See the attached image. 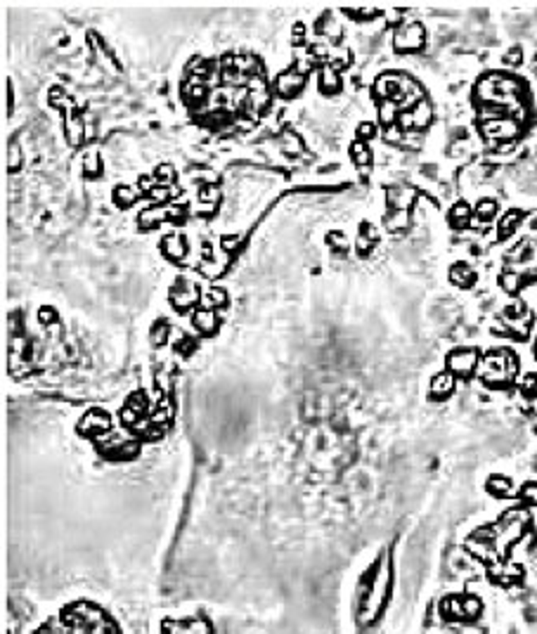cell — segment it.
Here are the masks:
<instances>
[{
  "label": "cell",
  "mask_w": 537,
  "mask_h": 634,
  "mask_svg": "<svg viewBox=\"0 0 537 634\" xmlns=\"http://www.w3.org/2000/svg\"><path fill=\"white\" fill-rule=\"evenodd\" d=\"M350 152H353V159L357 161V164H367V161H369V152L365 149V145H362V142H355Z\"/></svg>",
  "instance_id": "cell-12"
},
{
  "label": "cell",
  "mask_w": 537,
  "mask_h": 634,
  "mask_svg": "<svg viewBox=\"0 0 537 634\" xmlns=\"http://www.w3.org/2000/svg\"><path fill=\"white\" fill-rule=\"evenodd\" d=\"M528 497V502L530 504H537V486H528V488H523V499Z\"/></svg>",
  "instance_id": "cell-15"
},
{
  "label": "cell",
  "mask_w": 537,
  "mask_h": 634,
  "mask_svg": "<svg viewBox=\"0 0 537 634\" xmlns=\"http://www.w3.org/2000/svg\"><path fill=\"white\" fill-rule=\"evenodd\" d=\"M164 334H169V325H166V327H164V325H159V329L152 334V341L159 345L161 341H164Z\"/></svg>",
  "instance_id": "cell-16"
},
{
  "label": "cell",
  "mask_w": 537,
  "mask_h": 634,
  "mask_svg": "<svg viewBox=\"0 0 537 634\" xmlns=\"http://www.w3.org/2000/svg\"><path fill=\"white\" fill-rule=\"evenodd\" d=\"M523 395H537V374H528L521 386Z\"/></svg>",
  "instance_id": "cell-11"
},
{
  "label": "cell",
  "mask_w": 537,
  "mask_h": 634,
  "mask_svg": "<svg viewBox=\"0 0 537 634\" xmlns=\"http://www.w3.org/2000/svg\"><path fill=\"white\" fill-rule=\"evenodd\" d=\"M518 223H521V213H518V211H509L504 218H502V223H500V234H502V237H509L513 230H516Z\"/></svg>",
  "instance_id": "cell-7"
},
{
  "label": "cell",
  "mask_w": 537,
  "mask_h": 634,
  "mask_svg": "<svg viewBox=\"0 0 537 634\" xmlns=\"http://www.w3.org/2000/svg\"><path fill=\"white\" fill-rule=\"evenodd\" d=\"M395 50L400 53H412V50H419L424 45V26L421 24H405L400 31L395 33L393 38Z\"/></svg>",
  "instance_id": "cell-2"
},
{
  "label": "cell",
  "mask_w": 537,
  "mask_h": 634,
  "mask_svg": "<svg viewBox=\"0 0 537 634\" xmlns=\"http://www.w3.org/2000/svg\"><path fill=\"white\" fill-rule=\"evenodd\" d=\"M502 284L506 286V291H518V284H521V280H518L516 275H504V277H502Z\"/></svg>",
  "instance_id": "cell-14"
},
{
  "label": "cell",
  "mask_w": 537,
  "mask_h": 634,
  "mask_svg": "<svg viewBox=\"0 0 537 634\" xmlns=\"http://www.w3.org/2000/svg\"><path fill=\"white\" fill-rule=\"evenodd\" d=\"M301 83H303L301 76H296L293 71H287L284 76L277 78V90H280L282 95H293L298 88H301Z\"/></svg>",
  "instance_id": "cell-5"
},
{
  "label": "cell",
  "mask_w": 537,
  "mask_h": 634,
  "mask_svg": "<svg viewBox=\"0 0 537 634\" xmlns=\"http://www.w3.org/2000/svg\"><path fill=\"white\" fill-rule=\"evenodd\" d=\"M490 490H495V492H509V481H502L500 476H495L493 481H490Z\"/></svg>",
  "instance_id": "cell-13"
},
{
  "label": "cell",
  "mask_w": 537,
  "mask_h": 634,
  "mask_svg": "<svg viewBox=\"0 0 537 634\" xmlns=\"http://www.w3.org/2000/svg\"><path fill=\"white\" fill-rule=\"evenodd\" d=\"M450 280H452V284L461 286V289H469L473 282H476V273L466 263H457L450 270Z\"/></svg>",
  "instance_id": "cell-4"
},
{
  "label": "cell",
  "mask_w": 537,
  "mask_h": 634,
  "mask_svg": "<svg viewBox=\"0 0 537 634\" xmlns=\"http://www.w3.org/2000/svg\"><path fill=\"white\" fill-rule=\"evenodd\" d=\"M164 249L171 258H180L185 253V241L180 234H171V237H166V241H164Z\"/></svg>",
  "instance_id": "cell-8"
},
{
  "label": "cell",
  "mask_w": 537,
  "mask_h": 634,
  "mask_svg": "<svg viewBox=\"0 0 537 634\" xmlns=\"http://www.w3.org/2000/svg\"><path fill=\"white\" fill-rule=\"evenodd\" d=\"M194 325H197V329L199 332H204V334H211L213 329H216V325H218V320H216V313L213 310H199L197 315H194Z\"/></svg>",
  "instance_id": "cell-6"
},
{
  "label": "cell",
  "mask_w": 537,
  "mask_h": 634,
  "mask_svg": "<svg viewBox=\"0 0 537 634\" xmlns=\"http://www.w3.org/2000/svg\"><path fill=\"white\" fill-rule=\"evenodd\" d=\"M495 211H497V204H495L493 199H490V201L483 199L481 204H478V209H476V213H478V218H481V221H490V218L495 216Z\"/></svg>",
  "instance_id": "cell-10"
},
{
  "label": "cell",
  "mask_w": 537,
  "mask_h": 634,
  "mask_svg": "<svg viewBox=\"0 0 537 634\" xmlns=\"http://www.w3.org/2000/svg\"><path fill=\"white\" fill-rule=\"evenodd\" d=\"M469 213H471V209L466 204H457L452 209V213H450V223L454 225V228H464V223L469 221Z\"/></svg>",
  "instance_id": "cell-9"
},
{
  "label": "cell",
  "mask_w": 537,
  "mask_h": 634,
  "mask_svg": "<svg viewBox=\"0 0 537 634\" xmlns=\"http://www.w3.org/2000/svg\"><path fill=\"white\" fill-rule=\"evenodd\" d=\"M452 388H454V374L443 372V374H438V377H433L429 395L436 397V400H443V397H448L452 393Z\"/></svg>",
  "instance_id": "cell-3"
},
{
  "label": "cell",
  "mask_w": 537,
  "mask_h": 634,
  "mask_svg": "<svg viewBox=\"0 0 537 634\" xmlns=\"http://www.w3.org/2000/svg\"><path fill=\"white\" fill-rule=\"evenodd\" d=\"M478 365V353L473 348H459L448 355V370L454 377H469Z\"/></svg>",
  "instance_id": "cell-1"
}]
</instances>
